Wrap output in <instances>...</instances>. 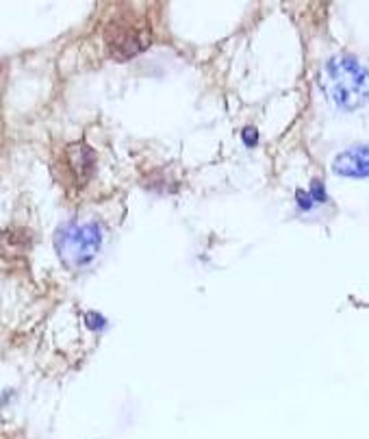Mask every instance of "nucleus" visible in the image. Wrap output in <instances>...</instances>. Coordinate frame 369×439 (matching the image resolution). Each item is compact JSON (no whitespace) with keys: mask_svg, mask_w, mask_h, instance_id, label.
I'll list each match as a JSON object with an SVG mask.
<instances>
[{"mask_svg":"<svg viewBox=\"0 0 369 439\" xmlns=\"http://www.w3.org/2000/svg\"><path fill=\"white\" fill-rule=\"evenodd\" d=\"M295 201H298V205H300V209H304V211H309L311 207H313V196H311V191H304V189H298L295 191Z\"/></svg>","mask_w":369,"mask_h":439,"instance_id":"4","label":"nucleus"},{"mask_svg":"<svg viewBox=\"0 0 369 439\" xmlns=\"http://www.w3.org/2000/svg\"><path fill=\"white\" fill-rule=\"evenodd\" d=\"M102 246V229L96 222H68L55 235L59 259L68 268L83 270L98 257Z\"/></svg>","mask_w":369,"mask_h":439,"instance_id":"2","label":"nucleus"},{"mask_svg":"<svg viewBox=\"0 0 369 439\" xmlns=\"http://www.w3.org/2000/svg\"><path fill=\"white\" fill-rule=\"evenodd\" d=\"M309 191H311V196H313V201H317V203H323L326 198H328V194H326V189H323V185H321L319 181H313Z\"/></svg>","mask_w":369,"mask_h":439,"instance_id":"5","label":"nucleus"},{"mask_svg":"<svg viewBox=\"0 0 369 439\" xmlns=\"http://www.w3.org/2000/svg\"><path fill=\"white\" fill-rule=\"evenodd\" d=\"M242 137H244L246 146H254V144H258V130L252 128V126H248L244 133H242Z\"/></svg>","mask_w":369,"mask_h":439,"instance_id":"6","label":"nucleus"},{"mask_svg":"<svg viewBox=\"0 0 369 439\" xmlns=\"http://www.w3.org/2000/svg\"><path fill=\"white\" fill-rule=\"evenodd\" d=\"M333 170L339 177L345 179H367L369 177V146H352L343 152H339Z\"/></svg>","mask_w":369,"mask_h":439,"instance_id":"3","label":"nucleus"},{"mask_svg":"<svg viewBox=\"0 0 369 439\" xmlns=\"http://www.w3.org/2000/svg\"><path fill=\"white\" fill-rule=\"evenodd\" d=\"M321 87L339 109L356 112L369 104V68L352 55H337L323 65Z\"/></svg>","mask_w":369,"mask_h":439,"instance_id":"1","label":"nucleus"}]
</instances>
